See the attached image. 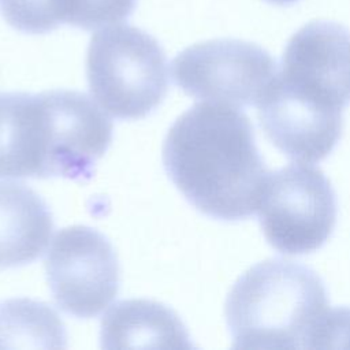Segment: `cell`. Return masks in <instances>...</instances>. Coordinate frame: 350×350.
Masks as SVG:
<instances>
[{
	"instance_id": "277c9868",
	"label": "cell",
	"mask_w": 350,
	"mask_h": 350,
	"mask_svg": "<svg viewBox=\"0 0 350 350\" xmlns=\"http://www.w3.org/2000/svg\"><path fill=\"white\" fill-rule=\"evenodd\" d=\"M86 77L93 98L107 113L141 119L167 96V56L157 40L142 29L113 25L92 37Z\"/></svg>"
},
{
	"instance_id": "5bb4252c",
	"label": "cell",
	"mask_w": 350,
	"mask_h": 350,
	"mask_svg": "<svg viewBox=\"0 0 350 350\" xmlns=\"http://www.w3.org/2000/svg\"><path fill=\"white\" fill-rule=\"evenodd\" d=\"M327 347H350V308L328 309L323 317L310 349Z\"/></svg>"
},
{
	"instance_id": "3957f363",
	"label": "cell",
	"mask_w": 350,
	"mask_h": 350,
	"mask_svg": "<svg viewBox=\"0 0 350 350\" xmlns=\"http://www.w3.org/2000/svg\"><path fill=\"white\" fill-rule=\"evenodd\" d=\"M327 312L321 278L306 265L279 258L243 272L224 306L237 349H310Z\"/></svg>"
},
{
	"instance_id": "7c38bea8",
	"label": "cell",
	"mask_w": 350,
	"mask_h": 350,
	"mask_svg": "<svg viewBox=\"0 0 350 350\" xmlns=\"http://www.w3.org/2000/svg\"><path fill=\"white\" fill-rule=\"evenodd\" d=\"M0 14L15 30L44 34L64 23V0H0Z\"/></svg>"
},
{
	"instance_id": "30bf717a",
	"label": "cell",
	"mask_w": 350,
	"mask_h": 350,
	"mask_svg": "<svg viewBox=\"0 0 350 350\" xmlns=\"http://www.w3.org/2000/svg\"><path fill=\"white\" fill-rule=\"evenodd\" d=\"M104 349H190V336L178 314L150 299H124L101 320Z\"/></svg>"
},
{
	"instance_id": "8fae6325",
	"label": "cell",
	"mask_w": 350,
	"mask_h": 350,
	"mask_svg": "<svg viewBox=\"0 0 350 350\" xmlns=\"http://www.w3.org/2000/svg\"><path fill=\"white\" fill-rule=\"evenodd\" d=\"M66 340V327L49 305L27 298L0 302V349H59Z\"/></svg>"
},
{
	"instance_id": "9c48e42d",
	"label": "cell",
	"mask_w": 350,
	"mask_h": 350,
	"mask_svg": "<svg viewBox=\"0 0 350 350\" xmlns=\"http://www.w3.org/2000/svg\"><path fill=\"white\" fill-rule=\"evenodd\" d=\"M52 231L51 209L33 189L0 182V268L22 267L38 258Z\"/></svg>"
},
{
	"instance_id": "ba28073f",
	"label": "cell",
	"mask_w": 350,
	"mask_h": 350,
	"mask_svg": "<svg viewBox=\"0 0 350 350\" xmlns=\"http://www.w3.org/2000/svg\"><path fill=\"white\" fill-rule=\"evenodd\" d=\"M46 279L57 306L79 319L100 314L116 298L119 261L111 242L88 226L64 227L45 258Z\"/></svg>"
},
{
	"instance_id": "9a60e30c",
	"label": "cell",
	"mask_w": 350,
	"mask_h": 350,
	"mask_svg": "<svg viewBox=\"0 0 350 350\" xmlns=\"http://www.w3.org/2000/svg\"><path fill=\"white\" fill-rule=\"evenodd\" d=\"M267 3H271V4H276V5H290V4H294L299 0H264Z\"/></svg>"
},
{
	"instance_id": "7a4b0ae2",
	"label": "cell",
	"mask_w": 350,
	"mask_h": 350,
	"mask_svg": "<svg viewBox=\"0 0 350 350\" xmlns=\"http://www.w3.org/2000/svg\"><path fill=\"white\" fill-rule=\"evenodd\" d=\"M111 141L112 122L85 93H0V178L89 179Z\"/></svg>"
},
{
	"instance_id": "4fadbf2b",
	"label": "cell",
	"mask_w": 350,
	"mask_h": 350,
	"mask_svg": "<svg viewBox=\"0 0 350 350\" xmlns=\"http://www.w3.org/2000/svg\"><path fill=\"white\" fill-rule=\"evenodd\" d=\"M137 0H66L64 23L93 30L127 19Z\"/></svg>"
},
{
	"instance_id": "8992f818",
	"label": "cell",
	"mask_w": 350,
	"mask_h": 350,
	"mask_svg": "<svg viewBox=\"0 0 350 350\" xmlns=\"http://www.w3.org/2000/svg\"><path fill=\"white\" fill-rule=\"evenodd\" d=\"M257 212L262 234L273 249L287 256L308 254L331 237L338 201L320 168L290 164L269 172Z\"/></svg>"
},
{
	"instance_id": "52a82bcc",
	"label": "cell",
	"mask_w": 350,
	"mask_h": 350,
	"mask_svg": "<svg viewBox=\"0 0 350 350\" xmlns=\"http://www.w3.org/2000/svg\"><path fill=\"white\" fill-rule=\"evenodd\" d=\"M276 75L268 51L237 38L190 45L172 60L174 81L187 96L237 108L258 105Z\"/></svg>"
},
{
	"instance_id": "6da1fadb",
	"label": "cell",
	"mask_w": 350,
	"mask_h": 350,
	"mask_svg": "<svg viewBox=\"0 0 350 350\" xmlns=\"http://www.w3.org/2000/svg\"><path fill=\"white\" fill-rule=\"evenodd\" d=\"M164 168L201 213L237 221L257 212L267 165L249 118L237 107L204 101L183 112L163 144Z\"/></svg>"
},
{
	"instance_id": "5b68a950",
	"label": "cell",
	"mask_w": 350,
	"mask_h": 350,
	"mask_svg": "<svg viewBox=\"0 0 350 350\" xmlns=\"http://www.w3.org/2000/svg\"><path fill=\"white\" fill-rule=\"evenodd\" d=\"M269 93L287 107L343 122L350 104V30L331 21L302 26L287 41Z\"/></svg>"
}]
</instances>
